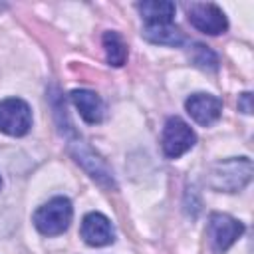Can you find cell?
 <instances>
[{
	"instance_id": "8",
	"label": "cell",
	"mask_w": 254,
	"mask_h": 254,
	"mask_svg": "<svg viewBox=\"0 0 254 254\" xmlns=\"http://www.w3.org/2000/svg\"><path fill=\"white\" fill-rule=\"evenodd\" d=\"M189 115L202 127L206 125H212L218 117H220V111H222V101L210 93H194L187 99L185 103Z\"/></svg>"
},
{
	"instance_id": "5",
	"label": "cell",
	"mask_w": 254,
	"mask_h": 254,
	"mask_svg": "<svg viewBox=\"0 0 254 254\" xmlns=\"http://www.w3.org/2000/svg\"><path fill=\"white\" fill-rule=\"evenodd\" d=\"M242 232H244V224L228 214L214 212L208 218V238H210L214 252L218 254L226 252L240 238Z\"/></svg>"
},
{
	"instance_id": "11",
	"label": "cell",
	"mask_w": 254,
	"mask_h": 254,
	"mask_svg": "<svg viewBox=\"0 0 254 254\" xmlns=\"http://www.w3.org/2000/svg\"><path fill=\"white\" fill-rule=\"evenodd\" d=\"M145 26H163V24H171L175 18V4L167 2V0H147V2H139L137 4Z\"/></svg>"
},
{
	"instance_id": "10",
	"label": "cell",
	"mask_w": 254,
	"mask_h": 254,
	"mask_svg": "<svg viewBox=\"0 0 254 254\" xmlns=\"http://www.w3.org/2000/svg\"><path fill=\"white\" fill-rule=\"evenodd\" d=\"M73 155H75L77 163H81V165L91 173L93 179H97V181H101V183H105V185H113L111 173H109V169L105 167V163H103L89 147H85L81 141H73Z\"/></svg>"
},
{
	"instance_id": "15",
	"label": "cell",
	"mask_w": 254,
	"mask_h": 254,
	"mask_svg": "<svg viewBox=\"0 0 254 254\" xmlns=\"http://www.w3.org/2000/svg\"><path fill=\"white\" fill-rule=\"evenodd\" d=\"M250 99H252V95L246 91V93H242L240 95V99H238V107L244 111V113H252V105H250Z\"/></svg>"
},
{
	"instance_id": "12",
	"label": "cell",
	"mask_w": 254,
	"mask_h": 254,
	"mask_svg": "<svg viewBox=\"0 0 254 254\" xmlns=\"http://www.w3.org/2000/svg\"><path fill=\"white\" fill-rule=\"evenodd\" d=\"M143 36H145V40L159 44V46H181L183 44V32L173 24L145 26Z\"/></svg>"
},
{
	"instance_id": "6",
	"label": "cell",
	"mask_w": 254,
	"mask_h": 254,
	"mask_svg": "<svg viewBox=\"0 0 254 254\" xmlns=\"http://www.w3.org/2000/svg\"><path fill=\"white\" fill-rule=\"evenodd\" d=\"M189 22L200 30L202 34H208V36H218L222 32H226L228 28V20L224 16V12L216 6V4H210V2H196L189 8Z\"/></svg>"
},
{
	"instance_id": "1",
	"label": "cell",
	"mask_w": 254,
	"mask_h": 254,
	"mask_svg": "<svg viewBox=\"0 0 254 254\" xmlns=\"http://www.w3.org/2000/svg\"><path fill=\"white\" fill-rule=\"evenodd\" d=\"M252 179V161L248 157L228 159L214 163L208 171V185L214 190L236 192L246 187Z\"/></svg>"
},
{
	"instance_id": "7",
	"label": "cell",
	"mask_w": 254,
	"mask_h": 254,
	"mask_svg": "<svg viewBox=\"0 0 254 254\" xmlns=\"http://www.w3.org/2000/svg\"><path fill=\"white\" fill-rule=\"evenodd\" d=\"M81 238L85 240V244L99 248L111 244L115 240V232L107 216H103L101 212H89L81 220Z\"/></svg>"
},
{
	"instance_id": "4",
	"label": "cell",
	"mask_w": 254,
	"mask_h": 254,
	"mask_svg": "<svg viewBox=\"0 0 254 254\" xmlns=\"http://www.w3.org/2000/svg\"><path fill=\"white\" fill-rule=\"evenodd\" d=\"M194 143H196V135L189 127V123H185L181 117L167 119L163 127V135H161V147L169 159H177L185 155Z\"/></svg>"
},
{
	"instance_id": "2",
	"label": "cell",
	"mask_w": 254,
	"mask_h": 254,
	"mask_svg": "<svg viewBox=\"0 0 254 254\" xmlns=\"http://www.w3.org/2000/svg\"><path fill=\"white\" fill-rule=\"evenodd\" d=\"M71 216H73V208L69 198L56 196L34 212V226L44 236H58L64 230H67Z\"/></svg>"
},
{
	"instance_id": "9",
	"label": "cell",
	"mask_w": 254,
	"mask_h": 254,
	"mask_svg": "<svg viewBox=\"0 0 254 254\" xmlns=\"http://www.w3.org/2000/svg\"><path fill=\"white\" fill-rule=\"evenodd\" d=\"M71 101L77 107L79 115L83 117L85 123H101L103 113H105V105L101 101V97L95 91L89 89H73L71 91Z\"/></svg>"
},
{
	"instance_id": "3",
	"label": "cell",
	"mask_w": 254,
	"mask_h": 254,
	"mask_svg": "<svg viewBox=\"0 0 254 254\" xmlns=\"http://www.w3.org/2000/svg\"><path fill=\"white\" fill-rule=\"evenodd\" d=\"M32 127L30 105L20 97H8L0 101V131L12 137H22Z\"/></svg>"
},
{
	"instance_id": "13",
	"label": "cell",
	"mask_w": 254,
	"mask_h": 254,
	"mask_svg": "<svg viewBox=\"0 0 254 254\" xmlns=\"http://www.w3.org/2000/svg\"><path fill=\"white\" fill-rule=\"evenodd\" d=\"M103 48L107 54V62L115 67L123 65L127 60V44L117 32H105L103 34Z\"/></svg>"
},
{
	"instance_id": "14",
	"label": "cell",
	"mask_w": 254,
	"mask_h": 254,
	"mask_svg": "<svg viewBox=\"0 0 254 254\" xmlns=\"http://www.w3.org/2000/svg\"><path fill=\"white\" fill-rule=\"evenodd\" d=\"M189 56H190V62H192L194 65L202 67V69H216V67H218V58H216V54H214L208 46H204V44H192Z\"/></svg>"
},
{
	"instance_id": "16",
	"label": "cell",
	"mask_w": 254,
	"mask_h": 254,
	"mask_svg": "<svg viewBox=\"0 0 254 254\" xmlns=\"http://www.w3.org/2000/svg\"><path fill=\"white\" fill-rule=\"evenodd\" d=\"M0 187H2V181H0Z\"/></svg>"
}]
</instances>
